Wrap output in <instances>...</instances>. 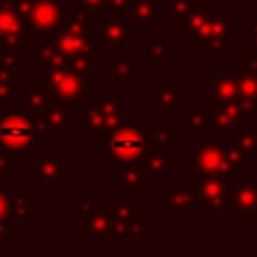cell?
Returning <instances> with one entry per match:
<instances>
[{"instance_id":"obj_1","label":"cell","mask_w":257,"mask_h":257,"mask_svg":"<svg viewBox=\"0 0 257 257\" xmlns=\"http://www.w3.org/2000/svg\"><path fill=\"white\" fill-rule=\"evenodd\" d=\"M102 147V155L110 159L114 167H124L135 163L147 151V137L141 128V122L135 118L122 120L110 135H106Z\"/></svg>"},{"instance_id":"obj_2","label":"cell","mask_w":257,"mask_h":257,"mask_svg":"<svg viewBox=\"0 0 257 257\" xmlns=\"http://www.w3.org/2000/svg\"><path fill=\"white\" fill-rule=\"evenodd\" d=\"M36 143L34 122L22 114L6 110L0 116V149L8 155H28Z\"/></svg>"},{"instance_id":"obj_3","label":"cell","mask_w":257,"mask_h":257,"mask_svg":"<svg viewBox=\"0 0 257 257\" xmlns=\"http://www.w3.org/2000/svg\"><path fill=\"white\" fill-rule=\"evenodd\" d=\"M193 191L203 211H229V191L231 177L229 175H193Z\"/></svg>"},{"instance_id":"obj_4","label":"cell","mask_w":257,"mask_h":257,"mask_svg":"<svg viewBox=\"0 0 257 257\" xmlns=\"http://www.w3.org/2000/svg\"><path fill=\"white\" fill-rule=\"evenodd\" d=\"M40 82H44L56 98L60 100H82L84 94L92 92V74L90 72H74V70H50L48 74L40 76Z\"/></svg>"},{"instance_id":"obj_5","label":"cell","mask_w":257,"mask_h":257,"mask_svg":"<svg viewBox=\"0 0 257 257\" xmlns=\"http://www.w3.org/2000/svg\"><path fill=\"white\" fill-rule=\"evenodd\" d=\"M193 175H229L237 177L227 163L225 147L219 139H197L195 141V159Z\"/></svg>"},{"instance_id":"obj_6","label":"cell","mask_w":257,"mask_h":257,"mask_svg":"<svg viewBox=\"0 0 257 257\" xmlns=\"http://www.w3.org/2000/svg\"><path fill=\"white\" fill-rule=\"evenodd\" d=\"M62 12H64V4L58 0H32L24 16L30 36H36V38L48 36L60 24Z\"/></svg>"},{"instance_id":"obj_7","label":"cell","mask_w":257,"mask_h":257,"mask_svg":"<svg viewBox=\"0 0 257 257\" xmlns=\"http://www.w3.org/2000/svg\"><path fill=\"white\" fill-rule=\"evenodd\" d=\"M193 42L203 48L205 56H213L223 52L225 48L231 46V28H229V20L221 14H209L207 22L203 24V28L193 36Z\"/></svg>"},{"instance_id":"obj_8","label":"cell","mask_w":257,"mask_h":257,"mask_svg":"<svg viewBox=\"0 0 257 257\" xmlns=\"http://www.w3.org/2000/svg\"><path fill=\"white\" fill-rule=\"evenodd\" d=\"M237 86H239L237 102L241 106V112L249 120H257V70L253 68L249 54H243L239 58Z\"/></svg>"},{"instance_id":"obj_9","label":"cell","mask_w":257,"mask_h":257,"mask_svg":"<svg viewBox=\"0 0 257 257\" xmlns=\"http://www.w3.org/2000/svg\"><path fill=\"white\" fill-rule=\"evenodd\" d=\"M30 32L26 20L8 2H0V46L16 48L18 44H28Z\"/></svg>"},{"instance_id":"obj_10","label":"cell","mask_w":257,"mask_h":257,"mask_svg":"<svg viewBox=\"0 0 257 257\" xmlns=\"http://www.w3.org/2000/svg\"><path fill=\"white\" fill-rule=\"evenodd\" d=\"M229 203L239 219L257 221V183H251L247 175H241L239 183L229 191Z\"/></svg>"},{"instance_id":"obj_11","label":"cell","mask_w":257,"mask_h":257,"mask_svg":"<svg viewBox=\"0 0 257 257\" xmlns=\"http://www.w3.org/2000/svg\"><path fill=\"white\" fill-rule=\"evenodd\" d=\"M40 116L34 122L36 135H48L52 128H64L68 120H72L76 116L74 112V102L72 100H60L54 98L52 102H48L44 108L38 110Z\"/></svg>"},{"instance_id":"obj_12","label":"cell","mask_w":257,"mask_h":257,"mask_svg":"<svg viewBox=\"0 0 257 257\" xmlns=\"http://www.w3.org/2000/svg\"><path fill=\"white\" fill-rule=\"evenodd\" d=\"M38 40L40 42H48L52 48H56L58 52H62L68 58H74V56H82V54H90L92 52V46H90V38L88 36L70 32V30L62 28V26H56L48 36L38 38Z\"/></svg>"},{"instance_id":"obj_13","label":"cell","mask_w":257,"mask_h":257,"mask_svg":"<svg viewBox=\"0 0 257 257\" xmlns=\"http://www.w3.org/2000/svg\"><path fill=\"white\" fill-rule=\"evenodd\" d=\"M139 211L141 205L137 201H118L112 205L110 209V229H108V237L120 239V237H131V227L133 223L139 219Z\"/></svg>"},{"instance_id":"obj_14","label":"cell","mask_w":257,"mask_h":257,"mask_svg":"<svg viewBox=\"0 0 257 257\" xmlns=\"http://www.w3.org/2000/svg\"><path fill=\"white\" fill-rule=\"evenodd\" d=\"M131 18H122L120 12L112 10V16L102 20V26L98 30V38L104 40V44L108 46H122L128 48L131 46Z\"/></svg>"},{"instance_id":"obj_15","label":"cell","mask_w":257,"mask_h":257,"mask_svg":"<svg viewBox=\"0 0 257 257\" xmlns=\"http://www.w3.org/2000/svg\"><path fill=\"white\" fill-rule=\"evenodd\" d=\"M211 112H213V128H219L223 139L231 137V133L239 126L241 116H243L239 102H215L213 100Z\"/></svg>"},{"instance_id":"obj_16","label":"cell","mask_w":257,"mask_h":257,"mask_svg":"<svg viewBox=\"0 0 257 257\" xmlns=\"http://www.w3.org/2000/svg\"><path fill=\"white\" fill-rule=\"evenodd\" d=\"M141 161L151 175H161V177H165L169 169L177 165V157L171 155L169 149L161 145H147V151L143 153Z\"/></svg>"},{"instance_id":"obj_17","label":"cell","mask_w":257,"mask_h":257,"mask_svg":"<svg viewBox=\"0 0 257 257\" xmlns=\"http://www.w3.org/2000/svg\"><path fill=\"white\" fill-rule=\"evenodd\" d=\"M64 167H66V157H62V155L42 157V159H38V163L34 167H30V173L36 175L42 183L52 185V183L58 181V177L62 175Z\"/></svg>"},{"instance_id":"obj_18","label":"cell","mask_w":257,"mask_h":257,"mask_svg":"<svg viewBox=\"0 0 257 257\" xmlns=\"http://www.w3.org/2000/svg\"><path fill=\"white\" fill-rule=\"evenodd\" d=\"M122 169V177H120V191L122 193H137L143 185L149 183V171L147 167L143 165V161H135V163H128Z\"/></svg>"},{"instance_id":"obj_19","label":"cell","mask_w":257,"mask_h":257,"mask_svg":"<svg viewBox=\"0 0 257 257\" xmlns=\"http://www.w3.org/2000/svg\"><path fill=\"white\" fill-rule=\"evenodd\" d=\"M213 100L215 102H237L239 100V86H237V74L221 72L215 76L213 84Z\"/></svg>"},{"instance_id":"obj_20","label":"cell","mask_w":257,"mask_h":257,"mask_svg":"<svg viewBox=\"0 0 257 257\" xmlns=\"http://www.w3.org/2000/svg\"><path fill=\"white\" fill-rule=\"evenodd\" d=\"M100 108H102V116H104V128H106V135H110L122 120L131 118V112L124 110L122 104H120V100H114L110 92H104V94H102Z\"/></svg>"},{"instance_id":"obj_21","label":"cell","mask_w":257,"mask_h":257,"mask_svg":"<svg viewBox=\"0 0 257 257\" xmlns=\"http://www.w3.org/2000/svg\"><path fill=\"white\" fill-rule=\"evenodd\" d=\"M167 203H169V211H179V213L195 211L197 197H195L193 185H181V187L173 189L167 197Z\"/></svg>"},{"instance_id":"obj_22","label":"cell","mask_w":257,"mask_h":257,"mask_svg":"<svg viewBox=\"0 0 257 257\" xmlns=\"http://www.w3.org/2000/svg\"><path fill=\"white\" fill-rule=\"evenodd\" d=\"M128 18H135L139 22V28L147 30L151 20L159 18V8H157V4L153 0H131Z\"/></svg>"},{"instance_id":"obj_23","label":"cell","mask_w":257,"mask_h":257,"mask_svg":"<svg viewBox=\"0 0 257 257\" xmlns=\"http://www.w3.org/2000/svg\"><path fill=\"white\" fill-rule=\"evenodd\" d=\"M110 211L108 213H98V211H86V221H84V235L86 239H94V237H104L108 235L110 229Z\"/></svg>"},{"instance_id":"obj_24","label":"cell","mask_w":257,"mask_h":257,"mask_svg":"<svg viewBox=\"0 0 257 257\" xmlns=\"http://www.w3.org/2000/svg\"><path fill=\"white\" fill-rule=\"evenodd\" d=\"M141 72V68L137 64H133L128 58H122L118 54H114L110 58V82L112 84H122L126 80H131V76H137Z\"/></svg>"},{"instance_id":"obj_25","label":"cell","mask_w":257,"mask_h":257,"mask_svg":"<svg viewBox=\"0 0 257 257\" xmlns=\"http://www.w3.org/2000/svg\"><path fill=\"white\" fill-rule=\"evenodd\" d=\"M145 137H147V145H161V147H167V149H173L177 145V133L173 128H169L165 118H161L157 122V128L147 131Z\"/></svg>"},{"instance_id":"obj_26","label":"cell","mask_w":257,"mask_h":257,"mask_svg":"<svg viewBox=\"0 0 257 257\" xmlns=\"http://www.w3.org/2000/svg\"><path fill=\"white\" fill-rule=\"evenodd\" d=\"M185 98H187V94L177 90L175 84H171V82H159L157 84V104H159V108L171 110L175 104L185 102Z\"/></svg>"},{"instance_id":"obj_27","label":"cell","mask_w":257,"mask_h":257,"mask_svg":"<svg viewBox=\"0 0 257 257\" xmlns=\"http://www.w3.org/2000/svg\"><path fill=\"white\" fill-rule=\"evenodd\" d=\"M84 122L90 128V133L96 139H104L106 137V128H104V116H102V108L100 102H84Z\"/></svg>"},{"instance_id":"obj_28","label":"cell","mask_w":257,"mask_h":257,"mask_svg":"<svg viewBox=\"0 0 257 257\" xmlns=\"http://www.w3.org/2000/svg\"><path fill=\"white\" fill-rule=\"evenodd\" d=\"M225 157H227V163H229V167L233 169V173L239 175L241 169L249 165V157H251V155L239 145V139H237V137H229V147H227V151H225Z\"/></svg>"},{"instance_id":"obj_29","label":"cell","mask_w":257,"mask_h":257,"mask_svg":"<svg viewBox=\"0 0 257 257\" xmlns=\"http://www.w3.org/2000/svg\"><path fill=\"white\" fill-rule=\"evenodd\" d=\"M185 124L193 131L195 141L203 137V131L213 128V112L211 110H189L185 114Z\"/></svg>"},{"instance_id":"obj_30","label":"cell","mask_w":257,"mask_h":257,"mask_svg":"<svg viewBox=\"0 0 257 257\" xmlns=\"http://www.w3.org/2000/svg\"><path fill=\"white\" fill-rule=\"evenodd\" d=\"M147 48H149V54H147V62L151 66H165L167 64V36H151L147 40Z\"/></svg>"},{"instance_id":"obj_31","label":"cell","mask_w":257,"mask_h":257,"mask_svg":"<svg viewBox=\"0 0 257 257\" xmlns=\"http://www.w3.org/2000/svg\"><path fill=\"white\" fill-rule=\"evenodd\" d=\"M209 14H211V12H207V10H205L203 2H201V0H195V4H193V8H191V12H189V16H187L185 36H187V38H193V36L203 28V24L207 22Z\"/></svg>"},{"instance_id":"obj_32","label":"cell","mask_w":257,"mask_h":257,"mask_svg":"<svg viewBox=\"0 0 257 257\" xmlns=\"http://www.w3.org/2000/svg\"><path fill=\"white\" fill-rule=\"evenodd\" d=\"M88 20H100L106 12V0H76V8Z\"/></svg>"},{"instance_id":"obj_33","label":"cell","mask_w":257,"mask_h":257,"mask_svg":"<svg viewBox=\"0 0 257 257\" xmlns=\"http://www.w3.org/2000/svg\"><path fill=\"white\" fill-rule=\"evenodd\" d=\"M8 217H12V219H28V197L10 195L8 197Z\"/></svg>"},{"instance_id":"obj_34","label":"cell","mask_w":257,"mask_h":257,"mask_svg":"<svg viewBox=\"0 0 257 257\" xmlns=\"http://www.w3.org/2000/svg\"><path fill=\"white\" fill-rule=\"evenodd\" d=\"M195 0H171V4L167 6V12H165V18L167 20H181V18H187L191 8H193Z\"/></svg>"},{"instance_id":"obj_35","label":"cell","mask_w":257,"mask_h":257,"mask_svg":"<svg viewBox=\"0 0 257 257\" xmlns=\"http://www.w3.org/2000/svg\"><path fill=\"white\" fill-rule=\"evenodd\" d=\"M237 139H239V145H241L249 155H257V131L243 128V131H239Z\"/></svg>"},{"instance_id":"obj_36","label":"cell","mask_w":257,"mask_h":257,"mask_svg":"<svg viewBox=\"0 0 257 257\" xmlns=\"http://www.w3.org/2000/svg\"><path fill=\"white\" fill-rule=\"evenodd\" d=\"M10 237L8 229V197L0 193V245Z\"/></svg>"},{"instance_id":"obj_37","label":"cell","mask_w":257,"mask_h":257,"mask_svg":"<svg viewBox=\"0 0 257 257\" xmlns=\"http://www.w3.org/2000/svg\"><path fill=\"white\" fill-rule=\"evenodd\" d=\"M249 58L253 68L257 70V20H251L249 24Z\"/></svg>"},{"instance_id":"obj_38","label":"cell","mask_w":257,"mask_h":257,"mask_svg":"<svg viewBox=\"0 0 257 257\" xmlns=\"http://www.w3.org/2000/svg\"><path fill=\"white\" fill-rule=\"evenodd\" d=\"M131 237H135V239H147L149 237V221L147 219L145 221L137 219L133 223V227H131Z\"/></svg>"},{"instance_id":"obj_39","label":"cell","mask_w":257,"mask_h":257,"mask_svg":"<svg viewBox=\"0 0 257 257\" xmlns=\"http://www.w3.org/2000/svg\"><path fill=\"white\" fill-rule=\"evenodd\" d=\"M112 10H116V12H126L128 14V10H131V0H106V12H112Z\"/></svg>"},{"instance_id":"obj_40","label":"cell","mask_w":257,"mask_h":257,"mask_svg":"<svg viewBox=\"0 0 257 257\" xmlns=\"http://www.w3.org/2000/svg\"><path fill=\"white\" fill-rule=\"evenodd\" d=\"M237 6L245 12H253L257 10V0H237Z\"/></svg>"},{"instance_id":"obj_41","label":"cell","mask_w":257,"mask_h":257,"mask_svg":"<svg viewBox=\"0 0 257 257\" xmlns=\"http://www.w3.org/2000/svg\"><path fill=\"white\" fill-rule=\"evenodd\" d=\"M88 209H90V203H86V201H82V203H78V211H84V213H86Z\"/></svg>"},{"instance_id":"obj_42","label":"cell","mask_w":257,"mask_h":257,"mask_svg":"<svg viewBox=\"0 0 257 257\" xmlns=\"http://www.w3.org/2000/svg\"><path fill=\"white\" fill-rule=\"evenodd\" d=\"M0 187H2V179H0Z\"/></svg>"}]
</instances>
